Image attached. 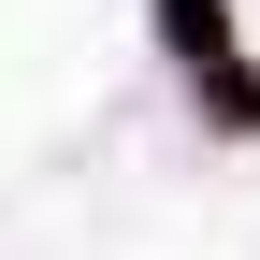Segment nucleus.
Masks as SVG:
<instances>
[{"label":"nucleus","mask_w":260,"mask_h":260,"mask_svg":"<svg viewBox=\"0 0 260 260\" xmlns=\"http://www.w3.org/2000/svg\"><path fill=\"white\" fill-rule=\"evenodd\" d=\"M159 15V44L188 58V73H203V58H232V15H217V0H145Z\"/></svg>","instance_id":"1"},{"label":"nucleus","mask_w":260,"mask_h":260,"mask_svg":"<svg viewBox=\"0 0 260 260\" xmlns=\"http://www.w3.org/2000/svg\"><path fill=\"white\" fill-rule=\"evenodd\" d=\"M203 102H217V130H260V73L246 58H203Z\"/></svg>","instance_id":"2"}]
</instances>
